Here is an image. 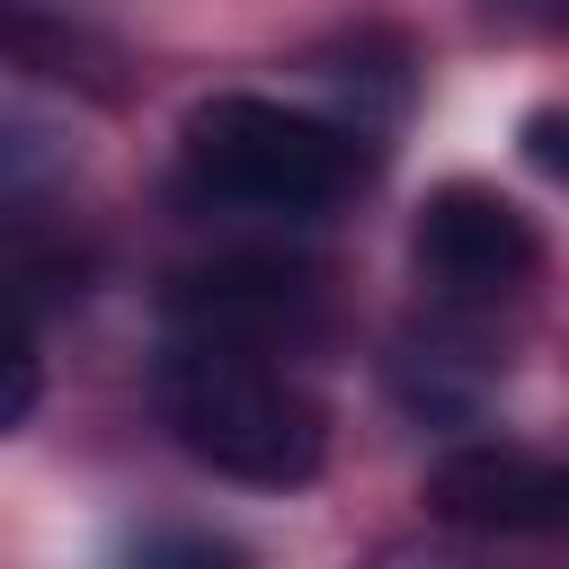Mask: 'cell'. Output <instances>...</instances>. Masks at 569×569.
Masks as SVG:
<instances>
[{
  "label": "cell",
  "mask_w": 569,
  "mask_h": 569,
  "mask_svg": "<svg viewBox=\"0 0 569 569\" xmlns=\"http://www.w3.org/2000/svg\"><path fill=\"white\" fill-rule=\"evenodd\" d=\"M489 9H525V18H542V27L560 18V0H489Z\"/></svg>",
  "instance_id": "cell-7"
},
{
  "label": "cell",
  "mask_w": 569,
  "mask_h": 569,
  "mask_svg": "<svg viewBox=\"0 0 569 569\" xmlns=\"http://www.w3.org/2000/svg\"><path fill=\"white\" fill-rule=\"evenodd\" d=\"M160 418L187 462L240 480V489H302L329 462V409L240 338L178 329L160 356Z\"/></svg>",
  "instance_id": "cell-1"
},
{
  "label": "cell",
  "mask_w": 569,
  "mask_h": 569,
  "mask_svg": "<svg viewBox=\"0 0 569 569\" xmlns=\"http://www.w3.org/2000/svg\"><path fill=\"white\" fill-rule=\"evenodd\" d=\"M178 169L204 204H240V213H329L347 204L365 178H373V151L356 124L338 116H311V107H284V98H258V89H222V98H196L187 107V133H178Z\"/></svg>",
  "instance_id": "cell-2"
},
{
  "label": "cell",
  "mask_w": 569,
  "mask_h": 569,
  "mask_svg": "<svg viewBox=\"0 0 569 569\" xmlns=\"http://www.w3.org/2000/svg\"><path fill=\"white\" fill-rule=\"evenodd\" d=\"M169 320L196 329V338H240V347H267L276 356V338L311 329V276L302 267H276V258H222V267L178 276Z\"/></svg>",
  "instance_id": "cell-5"
},
{
  "label": "cell",
  "mask_w": 569,
  "mask_h": 569,
  "mask_svg": "<svg viewBox=\"0 0 569 569\" xmlns=\"http://www.w3.org/2000/svg\"><path fill=\"white\" fill-rule=\"evenodd\" d=\"M44 400V356H36V329L18 302H0V436L27 427V409Z\"/></svg>",
  "instance_id": "cell-6"
},
{
  "label": "cell",
  "mask_w": 569,
  "mask_h": 569,
  "mask_svg": "<svg viewBox=\"0 0 569 569\" xmlns=\"http://www.w3.org/2000/svg\"><path fill=\"white\" fill-rule=\"evenodd\" d=\"M418 276L453 302H507L542 276V231L516 196L480 187V178H445L427 204H418Z\"/></svg>",
  "instance_id": "cell-3"
},
{
  "label": "cell",
  "mask_w": 569,
  "mask_h": 569,
  "mask_svg": "<svg viewBox=\"0 0 569 569\" xmlns=\"http://www.w3.org/2000/svg\"><path fill=\"white\" fill-rule=\"evenodd\" d=\"M427 516L462 533H560L569 525V471L533 445H453L427 462Z\"/></svg>",
  "instance_id": "cell-4"
}]
</instances>
